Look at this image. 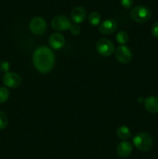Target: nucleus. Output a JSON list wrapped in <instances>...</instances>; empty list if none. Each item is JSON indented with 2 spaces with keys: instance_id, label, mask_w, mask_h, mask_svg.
Masks as SVG:
<instances>
[{
  "instance_id": "1",
  "label": "nucleus",
  "mask_w": 158,
  "mask_h": 159,
  "mask_svg": "<svg viewBox=\"0 0 158 159\" xmlns=\"http://www.w3.org/2000/svg\"><path fill=\"white\" fill-rule=\"evenodd\" d=\"M54 52L49 48L45 46L39 47L33 54V63L38 71L47 73L53 69L54 66Z\"/></svg>"
},
{
  "instance_id": "2",
  "label": "nucleus",
  "mask_w": 158,
  "mask_h": 159,
  "mask_svg": "<svg viewBox=\"0 0 158 159\" xmlns=\"http://www.w3.org/2000/svg\"><path fill=\"white\" fill-rule=\"evenodd\" d=\"M130 16L136 23H146L151 17V11L144 6H136L130 12Z\"/></svg>"
},
{
  "instance_id": "3",
  "label": "nucleus",
  "mask_w": 158,
  "mask_h": 159,
  "mask_svg": "<svg viewBox=\"0 0 158 159\" xmlns=\"http://www.w3.org/2000/svg\"><path fill=\"white\" fill-rule=\"evenodd\" d=\"M133 144L135 147L139 151L147 152L150 150L153 145V140L151 136L147 133L137 134L133 138Z\"/></svg>"
},
{
  "instance_id": "4",
  "label": "nucleus",
  "mask_w": 158,
  "mask_h": 159,
  "mask_svg": "<svg viewBox=\"0 0 158 159\" xmlns=\"http://www.w3.org/2000/svg\"><path fill=\"white\" fill-rule=\"evenodd\" d=\"M96 51L100 55L108 57L112 55L115 51L114 43L108 39H101L96 43Z\"/></svg>"
},
{
  "instance_id": "5",
  "label": "nucleus",
  "mask_w": 158,
  "mask_h": 159,
  "mask_svg": "<svg viewBox=\"0 0 158 159\" xmlns=\"http://www.w3.org/2000/svg\"><path fill=\"white\" fill-rule=\"evenodd\" d=\"M29 29L33 34L40 35L46 30V22L43 18L40 16L34 17L29 23Z\"/></svg>"
},
{
  "instance_id": "6",
  "label": "nucleus",
  "mask_w": 158,
  "mask_h": 159,
  "mask_svg": "<svg viewBox=\"0 0 158 159\" xmlns=\"http://www.w3.org/2000/svg\"><path fill=\"white\" fill-rule=\"evenodd\" d=\"M71 23L64 16H57L51 20V26L56 31H64L70 29Z\"/></svg>"
},
{
  "instance_id": "7",
  "label": "nucleus",
  "mask_w": 158,
  "mask_h": 159,
  "mask_svg": "<svg viewBox=\"0 0 158 159\" xmlns=\"http://www.w3.org/2000/svg\"><path fill=\"white\" fill-rule=\"evenodd\" d=\"M132 54L131 51L128 47L125 45H121L118 47L116 51V57L118 61L122 64H128L129 62L131 61Z\"/></svg>"
},
{
  "instance_id": "8",
  "label": "nucleus",
  "mask_w": 158,
  "mask_h": 159,
  "mask_svg": "<svg viewBox=\"0 0 158 159\" xmlns=\"http://www.w3.org/2000/svg\"><path fill=\"white\" fill-rule=\"evenodd\" d=\"M21 77L17 73L6 72L2 76V82L9 88H17L21 84Z\"/></svg>"
},
{
  "instance_id": "9",
  "label": "nucleus",
  "mask_w": 158,
  "mask_h": 159,
  "mask_svg": "<svg viewBox=\"0 0 158 159\" xmlns=\"http://www.w3.org/2000/svg\"><path fill=\"white\" fill-rule=\"evenodd\" d=\"M117 29V23L113 19H107L99 26V30L102 34L108 35L114 33Z\"/></svg>"
},
{
  "instance_id": "10",
  "label": "nucleus",
  "mask_w": 158,
  "mask_h": 159,
  "mask_svg": "<svg viewBox=\"0 0 158 159\" xmlns=\"http://www.w3.org/2000/svg\"><path fill=\"white\" fill-rule=\"evenodd\" d=\"M64 43V37L60 33H54L51 34L49 38V44L54 50H59L62 48Z\"/></svg>"
},
{
  "instance_id": "11",
  "label": "nucleus",
  "mask_w": 158,
  "mask_h": 159,
  "mask_svg": "<svg viewBox=\"0 0 158 159\" xmlns=\"http://www.w3.org/2000/svg\"><path fill=\"white\" fill-rule=\"evenodd\" d=\"M118 155L122 158H125L129 156L133 152V145L129 141H122L118 145L116 149Z\"/></svg>"
},
{
  "instance_id": "12",
  "label": "nucleus",
  "mask_w": 158,
  "mask_h": 159,
  "mask_svg": "<svg viewBox=\"0 0 158 159\" xmlns=\"http://www.w3.org/2000/svg\"><path fill=\"white\" fill-rule=\"evenodd\" d=\"M71 17L75 23H81L86 17V10L82 6H77L74 8L71 12Z\"/></svg>"
},
{
  "instance_id": "13",
  "label": "nucleus",
  "mask_w": 158,
  "mask_h": 159,
  "mask_svg": "<svg viewBox=\"0 0 158 159\" xmlns=\"http://www.w3.org/2000/svg\"><path fill=\"white\" fill-rule=\"evenodd\" d=\"M144 107L150 113H158V98L156 96H149L144 99Z\"/></svg>"
},
{
  "instance_id": "14",
  "label": "nucleus",
  "mask_w": 158,
  "mask_h": 159,
  "mask_svg": "<svg viewBox=\"0 0 158 159\" xmlns=\"http://www.w3.org/2000/svg\"><path fill=\"white\" fill-rule=\"evenodd\" d=\"M116 135L119 139L127 140L131 138L132 133L129 128L127 127L126 126H121L116 130Z\"/></svg>"
},
{
  "instance_id": "15",
  "label": "nucleus",
  "mask_w": 158,
  "mask_h": 159,
  "mask_svg": "<svg viewBox=\"0 0 158 159\" xmlns=\"http://www.w3.org/2000/svg\"><path fill=\"white\" fill-rule=\"evenodd\" d=\"M100 21L101 16L98 12H91L88 16V22L92 26H98Z\"/></svg>"
},
{
  "instance_id": "16",
  "label": "nucleus",
  "mask_w": 158,
  "mask_h": 159,
  "mask_svg": "<svg viewBox=\"0 0 158 159\" xmlns=\"http://www.w3.org/2000/svg\"><path fill=\"white\" fill-rule=\"evenodd\" d=\"M116 39L118 43H120V44H125L129 41V34L125 31L121 30L117 33Z\"/></svg>"
},
{
  "instance_id": "17",
  "label": "nucleus",
  "mask_w": 158,
  "mask_h": 159,
  "mask_svg": "<svg viewBox=\"0 0 158 159\" xmlns=\"http://www.w3.org/2000/svg\"><path fill=\"white\" fill-rule=\"evenodd\" d=\"M9 97V91L6 87H0V103L6 102Z\"/></svg>"
},
{
  "instance_id": "18",
  "label": "nucleus",
  "mask_w": 158,
  "mask_h": 159,
  "mask_svg": "<svg viewBox=\"0 0 158 159\" xmlns=\"http://www.w3.org/2000/svg\"><path fill=\"white\" fill-rule=\"evenodd\" d=\"M8 122H9V120H8L7 115L3 111L0 110V130L6 128L8 125Z\"/></svg>"
},
{
  "instance_id": "19",
  "label": "nucleus",
  "mask_w": 158,
  "mask_h": 159,
  "mask_svg": "<svg viewBox=\"0 0 158 159\" xmlns=\"http://www.w3.org/2000/svg\"><path fill=\"white\" fill-rule=\"evenodd\" d=\"M9 67H10V65L6 61H2L0 62V71H2V72H9Z\"/></svg>"
},
{
  "instance_id": "20",
  "label": "nucleus",
  "mask_w": 158,
  "mask_h": 159,
  "mask_svg": "<svg viewBox=\"0 0 158 159\" xmlns=\"http://www.w3.org/2000/svg\"><path fill=\"white\" fill-rule=\"evenodd\" d=\"M69 30L73 35L77 36L81 33V27L77 24H71Z\"/></svg>"
},
{
  "instance_id": "21",
  "label": "nucleus",
  "mask_w": 158,
  "mask_h": 159,
  "mask_svg": "<svg viewBox=\"0 0 158 159\" xmlns=\"http://www.w3.org/2000/svg\"><path fill=\"white\" fill-rule=\"evenodd\" d=\"M120 3L122 7L125 9H129L133 6V0H120Z\"/></svg>"
},
{
  "instance_id": "22",
  "label": "nucleus",
  "mask_w": 158,
  "mask_h": 159,
  "mask_svg": "<svg viewBox=\"0 0 158 159\" xmlns=\"http://www.w3.org/2000/svg\"><path fill=\"white\" fill-rule=\"evenodd\" d=\"M151 34L156 38H158V21L153 25L151 28Z\"/></svg>"
}]
</instances>
